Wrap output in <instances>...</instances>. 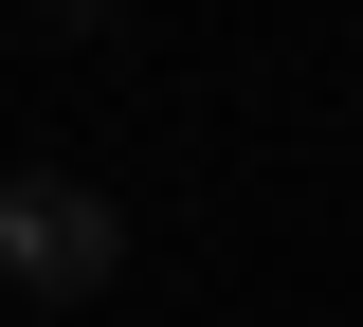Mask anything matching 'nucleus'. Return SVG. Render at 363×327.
Returning a JSON list of instances; mask_svg holds the SVG:
<instances>
[{"instance_id": "nucleus-1", "label": "nucleus", "mask_w": 363, "mask_h": 327, "mask_svg": "<svg viewBox=\"0 0 363 327\" xmlns=\"http://www.w3.org/2000/svg\"><path fill=\"white\" fill-rule=\"evenodd\" d=\"M109 255H128V218H109L73 164H18V182H0V291H55V309H73V291H109Z\"/></svg>"}, {"instance_id": "nucleus-2", "label": "nucleus", "mask_w": 363, "mask_h": 327, "mask_svg": "<svg viewBox=\"0 0 363 327\" xmlns=\"http://www.w3.org/2000/svg\"><path fill=\"white\" fill-rule=\"evenodd\" d=\"M55 18H109V0H55Z\"/></svg>"}]
</instances>
